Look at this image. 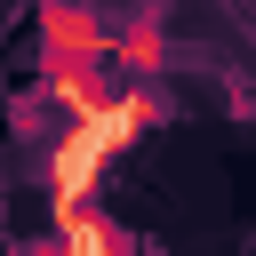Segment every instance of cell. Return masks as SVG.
Segmentation results:
<instances>
[{
  "mask_svg": "<svg viewBox=\"0 0 256 256\" xmlns=\"http://www.w3.org/2000/svg\"><path fill=\"white\" fill-rule=\"evenodd\" d=\"M160 88H144V80H120L96 112H80V120H64L56 128V144H48V216L56 224H72V216H88L96 208V184H104V168L120 160V152H136L152 128H160Z\"/></svg>",
  "mask_w": 256,
  "mask_h": 256,
  "instance_id": "obj_1",
  "label": "cell"
},
{
  "mask_svg": "<svg viewBox=\"0 0 256 256\" xmlns=\"http://www.w3.org/2000/svg\"><path fill=\"white\" fill-rule=\"evenodd\" d=\"M112 64H128L152 88V72H168V16L160 8H136L128 24H112Z\"/></svg>",
  "mask_w": 256,
  "mask_h": 256,
  "instance_id": "obj_3",
  "label": "cell"
},
{
  "mask_svg": "<svg viewBox=\"0 0 256 256\" xmlns=\"http://www.w3.org/2000/svg\"><path fill=\"white\" fill-rule=\"evenodd\" d=\"M56 240H64V256H136V240L104 216V208H88V216H72V224H56Z\"/></svg>",
  "mask_w": 256,
  "mask_h": 256,
  "instance_id": "obj_4",
  "label": "cell"
},
{
  "mask_svg": "<svg viewBox=\"0 0 256 256\" xmlns=\"http://www.w3.org/2000/svg\"><path fill=\"white\" fill-rule=\"evenodd\" d=\"M32 32H40V72H56V64H112V24L96 8H40Z\"/></svg>",
  "mask_w": 256,
  "mask_h": 256,
  "instance_id": "obj_2",
  "label": "cell"
}]
</instances>
